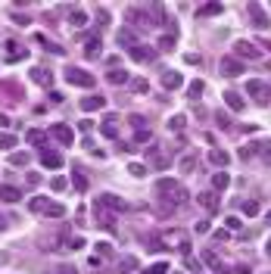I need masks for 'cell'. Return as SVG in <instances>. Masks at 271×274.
Instances as JSON below:
<instances>
[{"instance_id":"cell-61","label":"cell","mask_w":271,"mask_h":274,"mask_svg":"<svg viewBox=\"0 0 271 274\" xmlns=\"http://www.w3.org/2000/svg\"><path fill=\"white\" fill-rule=\"evenodd\" d=\"M0 125H9V118H6L3 112H0Z\"/></svg>"},{"instance_id":"cell-54","label":"cell","mask_w":271,"mask_h":274,"mask_svg":"<svg viewBox=\"0 0 271 274\" xmlns=\"http://www.w3.org/2000/svg\"><path fill=\"white\" fill-rule=\"evenodd\" d=\"M97 253L100 256H112V246L109 243H97Z\"/></svg>"},{"instance_id":"cell-47","label":"cell","mask_w":271,"mask_h":274,"mask_svg":"<svg viewBox=\"0 0 271 274\" xmlns=\"http://www.w3.org/2000/svg\"><path fill=\"white\" fill-rule=\"evenodd\" d=\"M256 150H259L256 144H250V147H243V150H240V159H243V162H246V159H253V156H256Z\"/></svg>"},{"instance_id":"cell-57","label":"cell","mask_w":271,"mask_h":274,"mask_svg":"<svg viewBox=\"0 0 271 274\" xmlns=\"http://www.w3.org/2000/svg\"><path fill=\"white\" fill-rule=\"evenodd\" d=\"M50 103H63V93L60 91H50Z\"/></svg>"},{"instance_id":"cell-23","label":"cell","mask_w":271,"mask_h":274,"mask_svg":"<svg viewBox=\"0 0 271 274\" xmlns=\"http://www.w3.org/2000/svg\"><path fill=\"white\" fill-rule=\"evenodd\" d=\"M0 199H3V202H19L22 199V190L13 187V184H3V187H0Z\"/></svg>"},{"instance_id":"cell-3","label":"cell","mask_w":271,"mask_h":274,"mask_svg":"<svg viewBox=\"0 0 271 274\" xmlns=\"http://www.w3.org/2000/svg\"><path fill=\"white\" fill-rule=\"evenodd\" d=\"M246 93H250L259 106H268L271 103V85H268V81H262V78H250V81H246Z\"/></svg>"},{"instance_id":"cell-40","label":"cell","mask_w":271,"mask_h":274,"mask_svg":"<svg viewBox=\"0 0 271 274\" xmlns=\"http://www.w3.org/2000/svg\"><path fill=\"white\" fill-rule=\"evenodd\" d=\"M72 181H75V190H81V193L88 190V178L81 175V172H75V175H72Z\"/></svg>"},{"instance_id":"cell-45","label":"cell","mask_w":271,"mask_h":274,"mask_svg":"<svg viewBox=\"0 0 271 274\" xmlns=\"http://www.w3.org/2000/svg\"><path fill=\"white\" fill-rule=\"evenodd\" d=\"M175 47V34H166V38H159V53L162 50H172Z\"/></svg>"},{"instance_id":"cell-2","label":"cell","mask_w":271,"mask_h":274,"mask_svg":"<svg viewBox=\"0 0 271 274\" xmlns=\"http://www.w3.org/2000/svg\"><path fill=\"white\" fill-rule=\"evenodd\" d=\"M28 209L34 212V215H47V218H63L66 215L63 202H53V199H44V196H31L28 199Z\"/></svg>"},{"instance_id":"cell-52","label":"cell","mask_w":271,"mask_h":274,"mask_svg":"<svg viewBox=\"0 0 271 274\" xmlns=\"http://www.w3.org/2000/svg\"><path fill=\"white\" fill-rule=\"evenodd\" d=\"M50 187H53V190H66V178H63V175H56L53 181H50Z\"/></svg>"},{"instance_id":"cell-56","label":"cell","mask_w":271,"mask_h":274,"mask_svg":"<svg viewBox=\"0 0 271 274\" xmlns=\"http://www.w3.org/2000/svg\"><path fill=\"white\" fill-rule=\"evenodd\" d=\"M196 234H209V221H196Z\"/></svg>"},{"instance_id":"cell-58","label":"cell","mask_w":271,"mask_h":274,"mask_svg":"<svg viewBox=\"0 0 271 274\" xmlns=\"http://www.w3.org/2000/svg\"><path fill=\"white\" fill-rule=\"evenodd\" d=\"M262 156H265V162L271 165V140H268V147H265V153H262Z\"/></svg>"},{"instance_id":"cell-11","label":"cell","mask_w":271,"mask_h":274,"mask_svg":"<svg viewBox=\"0 0 271 274\" xmlns=\"http://www.w3.org/2000/svg\"><path fill=\"white\" fill-rule=\"evenodd\" d=\"M234 56L237 59H262V50H256V44H250V41H237L234 44Z\"/></svg>"},{"instance_id":"cell-36","label":"cell","mask_w":271,"mask_h":274,"mask_svg":"<svg viewBox=\"0 0 271 274\" xmlns=\"http://www.w3.org/2000/svg\"><path fill=\"white\" fill-rule=\"evenodd\" d=\"M134 268H137V259H131V256H125L119 262V274H128V271H134Z\"/></svg>"},{"instance_id":"cell-50","label":"cell","mask_w":271,"mask_h":274,"mask_svg":"<svg viewBox=\"0 0 271 274\" xmlns=\"http://www.w3.org/2000/svg\"><path fill=\"white\" fill-rule=\"evenodd\" d=\"M131 88H134V91H140V93H144V91H150V85H147L144 78H134V81H131Z\"/></svg>"},{"instance_id":"cell-1","label":"cell","mask_w":271,"mask_h":274,"mask_svg":"<svg viewBox=\"0 0 271 274\" xmlns=\"http://www.w3.org/2000/svg\"><path fill=\"white\" fill-rule=\"evenodd\" d=\"M156 196H159V212L162 215H172V212H178V209H184L187 206V190H184V184H178V181H172V178H162V181L156 184Z\"/></svg>"},{"instance_id":"cell-15","label":"cell","mask_w":271,"mask_h":274,"mask_svg":"<svg viewBox=\"0 0 271 274\" xmlns=\"http://www.w3.org/2000/svg\"><path fill=\"white\" fill-rule=\"evenodd\" d=\"M100 134L109 137V140H115V137H119V118H115V115H106L103 125H100Z\"/></svg>"},{"instance_id":"cell-53","label":"cell","mask_w":271,"mask_h":274,"mask_svg":"<svg viewBox=\"0 0 271 274\" xmlns=\"http://www.w3.org/2000/svg\"><path fill=\"white\" fill-rule=\"evenodd\" d=\"M184 63H190V66H199V63H203V59H199L196 53H184Z\"/></svg>"},{"instance_id":"cell-44","label":"cell","mask_w":271,"mask_h":274,"mask_svg":"<svg viewBox=\"0 0 271 274\" xmlns=\"http://www.w3.org/2000/svg\"><path fill=\"white\" fill-rule=\"evenodd\" d=\"M187 93H190V100H196L199 93H203V81H190V88H187Z\"/></svg>"},{"instance_id":"cell-63","label":"cell","mask_w":271,"mask_h":274,"mask_svg":"<svg viewBox=\"0 0 271 274\" xmlns=\"http://www.w3.org/2000/svg\"><path fill=\"white\" fill-rule=\"evenodd\" d=\"M262 47H265V50H271V41H265V44H262Z\"/></svg>"},{"instance_id":"cell-64","label":"cell","mask_w":271,"mask_h":274,"mask_svg":"<svg viewBox=\"0 0 271 274\" xmlns=\"http://www.w3.org/2000/svg\"><path fill=\"white\" fill-rule=\"evenodd\" d=\"M268 224H271V212H268Z\"/></svg>"},{"instance_id":"cell-8","label":"cell","mask_w":271,"mask_h":274,"mask_svg":"<svg viewBox=\"0 0 271 274\" xmlns=\"http://www.w3.org/2000/svg\"><path fill=\"white\" fill-rule=\"evenodd\" d=\"M128 56L134 59V63H153V59L159 56L156 47H147V44H134L131 50H128Z\"/></svg>"},{"instance_id":"cell-32","label":"cell","mask_w":271,"mask_h":274,"mask_svg":"<svg viewBox=\"0 0 271 274\" xmlns=\"http://www.w3.org/2000/svg\"><path fill=\"white\" fill-rule=\"evenodd\" d=\"M240 209H243V215H246V218L259 215V202H256V199H243V202H240Z\"/></svg>"},{"instance_id":"cell-22","label":"cell","mask_w":271,"mask_h":274,"mask_svg":"<svg viewBox=\"0 0 271 274\" xmlns=\"http://www.w3.org/2000/svg\"><path fill=\"white\" fill-rule=\"evenodd\" d=\"M181 85H184L181 72H166V75H162V88H166V91H178Z\"/></svg>"},{"instance_id":"cell-24","label":"cell","mask_w":271,"mask_h":274,"mask_svg":"<svg viewBox=\"0 0 271 274\" xmlns=\"http://www.w3.org/2000/svg\"><path fill=\"white\" fill-rule=\"evenodd\" d=\"M209 162H212V165H215V169L221 172V169H225V165L231 162V156H228L225 150H209Z\"/></svg>"},{"instance_id":"cell-43","label":"cell","mask_w":271,"mask_h":274,"mask_svg":"<svg viewBox=\"0 0 271 274\" xmlns=\"http://www.w3.org/2000/svg\"><path fill=\"white\" fill-rule=\"evenodd\" d=\"M153 134H150V128H140V131H134V144H147Z\"/></svg>"},{"instance_id":"cell-30","label":"cell","mask_w":271,"mask_h":274,"mask_svg":"<svg viewBox=\"0 0 271 274\" xmlns=\"http://www.w3.org/2000/svg\"><path fill=\"white\" fill-rule=\"evenodd\" d=\"M25 137H28V144H34V147H41V150L47 147V144H44V131H41V128H31V131H28Z\"/></svg>"},{"instance_id":"cell-28","label":"cell","mask_w":271,"mask_h":274,"mask_svg":"<svg viewBox=\"0 0 271 274\" xmlns=\"http://www.w3.org/2000/svg\"><path fill=\"white\" fill-rule=\"evenodd\" d=\"M228 184H231V178H228V172H225V169L212 175V190H225Z\"/></svg>"},{"instance_id":"cell-4","label":"cell","mask_w":271,"mask_h":274,"mask_svg":"<svg viewBox=\"0 0 271 274\" xmlns=\"http://www.w3.org/2000/svg\"><path fill=\"white\" fill-rule=\"evenodd\" d=\"M66 81H69V85H75V88H93V85H97V78H93L88 69H78V66L66 69Z\"/></svg>"},{"instance_id":"cell-10","label":"cell","mask_w":271,"mask_h":274,"mask_svg":"<svg viewBox=\"0 0 271 274\" xmlns=\"http://www.w3.org/2000/svg\"><path fill=\"white\" fill-rule=\"evenodd\" d=\"M246 16L253 19V25H256V28H268V25H271V19L265 16V9L259 6L256 0H250V3H246Z\"/></svg>"},{"instance_id":"cell-12","label":"cell","mask_w":271,"mask_h":274,"mask_svg":"<svg viewBox=\"0 0 271 274\" xmlns=\"http://www.w3.org/2000/svg\"><path fill=\"white\" fill-rule=\"evenodd\" d=\"M97 202H100V206H106L109 212H115V215L128 209V206H125V199H119L115 193H100V196H97Z\"/></svg>"},{"instance_id":"cell-49","label":"cell","mask_w":271,"mask_h":274,"mask_svg":"<svg viewBox=\"0 0 271 274\" xmlns=\"http://www.w3.org/2000/svg\"><path fill=\"white\" fill-rule=\"evenodd\" d=\"M225 224H228V231H240L243 224H240V218L237 215H231V218H225Z\"/></svg>"},{"instance_id":"cell-41","label":"cell","mask_w":271,"mask_h":274,"mask_svg":"<svg viewBox=\"0 0 271 274\" xmlns=\"http://www.w3.org/2000/svg\"><path fill=\"white\" fill-rule=\"evenodd\" d=\"M184 268H187V271H193V274H199V271H203V265H199L196 259H190V256H184Z\"/></svg>"},{"instance_id":"cell-42","label":"cell","mask_w":271,"mask_h":274,"mask_svg":"<svg viewBox=\"0 0 271 274\" xmlns=\"http://www.w3.org/2000/svg\"><path fill=\"white\" fill-rule=\"evenodd\" d=\"M144 274H169V265H166V262H156V265H150Z\"/></svg>"},{"instance_id":"cell-21","label":"cell","mask_w":271,"mask_h":274,"mask_svg":"<svg viewBox=\"0 0 271 274\" xmlns=\"http://www.w3.org/2000/svg\"><path fill=\"white\" fill-rule=\"evenodd\" d=\"M106 81H109V85H128V81H131V75L125 72V69H109V72H106Z\"/></svg>"},{"instance_id":"cell-33","label":"cell","mask_w":271,"mask_h":274,"mask_svg":"<svg viewBox=\"0 0 271 274\" xmlns=\"http://www.w3.org/2000/svg\"><path fill=\"white\" fill-rule=\"evenodd\" d=\"M184 125H187V115H181V112L169 118V131H184Z\"/></svg>"},{"instance_id":"cell-51","label":"cell","mask_w":271,"mask_h":274,"mask_svg":"<svg viewBox=\"0 0 271 274\" xmlns=\"http://www.w3.org/2000/svg\"><path fill=\"white\" fill-rule=\"evenodd\" d=\"M215 122H218V125H221V128H231V118H228V115H225V112H221V109H218V112H215Z\"/></svg>"},{"instance_id":"cell-55","label":"cell","mask_w":271,"mask_h":274,"mask_svg":"<svg viewBox=\"0 0 271 274\" xmlns=\"http://www.w3.org/2000/svg\"><path fill=\"white\" fill-rule=\"evenodd\" d=\"M97 19L103 22V25H109V13H106V9H97Z\"/></svg>"},{"instance_id":"cell-9","label":"cell","mask_w":271,"mask_h":274,"mask_svg":"<svg viewBox=\"0 0 271 274\" xmlns=\"http://www.w3.org/2000/svg\"><path fill=\"white\" fill-rule=\"evenodd\" d=\"M218 72H221V75H228V78H237V75H243V63H240L237 56H221Z\"/></svg>"},{"instance_id":"cell-27","label":"cell","mask_w":271,"mask_h":274,"mask_svg":"<svg viewBox=\"0 0 271 274\" xmlns=\"http://www.w3.org/2000/svg\"><path fill=\"white\" fill-rule=\"evenodd\" d=\"M115 41H119V47H128V50H131V47L137 44V38H134V31H131V28H122Z\"/></svg>"},{"instance_id":"cell-13","label":"cell","mask_w":271,"mask_h":274,"mask_svg":"<svg viewBox=\"0 0 271 274\" xmlns=\"http://www.w3.org/2000/svg\"><path fill=\"white\" fill-rule=\"evenodd\" d=\"M41 162H44V169H63V153L44 147V150H41Z\"/></svg>"},{"instance_id":"cell-29","label":"cell","mask_w":271,"mask_h":274,"mask_svg":"<svg viewBox=\"0 0 271 274\" xmlns=\"http://www.w3.org/2000/svg\"><path fill=\"white\" fill-rule=\"evenodd\" d=\"M221 13V3H206V6H199L196 9V16L199 19H206V16H218Z\"/></svg>"},{"instance_id":"cell-26","label":"cell","mask_w":271,"mask_h":274,"mask_svg":"<svg viewBox=\"0 0 271 274\" xmlns=\"http://www.w3.org/2000/svg\"><path fill=\"white\" fill-rule=\"evenodd\" d=\"M225 103H228V109H234V112L243 109V97H240L237 91H228V93H225Z\"/></svg>"},{"instance_id":"cell-20","label":"cell","mask_w":271,"mask_h":274,"mask_svg":"<svg viewBox=\"0 0 271 274\" xmlns=\"http://www.w3.org/2000/svg\"><path fill=\"white\" fill-rule=\"evenodd\" d=\"M31 78L38 81L41 88H50V85H53V72H50V69H41V66H34V69H31Z\"/></svg>"},{"instance_id":"cell-39","label":"cell","mask_w":271,"mask_h":274,"mask_svg":"<svg viewBox=\"0 0 271 274\" xmlns=\"http://www.w3.org/2000/svg\"><path fill=\"white\" fill-rule=\"evenodd\" d=\"M128 122H131V128H134V131L147 128V118H144V115H137V112H134V115H128Z\"/></svg>"},{"instance_id":"cell-16","label":"cell","mask_w":271,"mask_h":274,"mask_svg":"<svg viewBox=\"0 0 271 274\" xmlns=\"http://www.w3.org/2000/svg\"><path fill=\"white\" fill-rule=\"evenodd\" d=\"M196 202H199L206 212H218V196H215V190H203V193L196 196Z\"/></svg>"},{"instance_id":"cell-59","label":"cell","mask_w":271,"mask_h":274,"mask_svg":"<svg viewBox=\"0 0 271 274\" xmlns=\"http://www.w3.org/2000/svg\"><path fill=\"white\" fill-rule=\"evenodd\" d=\"M60 274H75V268H66V265H63V268H60Z\"/></svg>"},{"instance_id":"cell-62","label":"cell","mask_w":271,"mask_h":274,"mask_svg":"<svg viewBox=\"0 0 271 274\" xmlns=\"http://www.w3.org/2000/svg\"><path fill=\"white\" fill-rule=\"evenodd\" d=\"M0 231H6V218L3 215H0Z\"/></svg>"},{"instance_id":"cell-37","label":"cell","mask_w":271,"mask_h":274,"mask_svg":"<svg viewBox=\"0 0 271 274\" xmlns=\"http://www.w3.org/2000/svg\"><path fill=\"white\" fill-rule=\"evenodd\" d=\"M69 22H72V25H85L88 13H85V9H72V13H69Z\"/></svg>"},{"instance_id":"cell-19","label":"cell","mask_w":271,"mask_h":274,"mask_svg":"<svg viewBox=\"0 0 271 274\" xmlns=\"http://www.w3.org/2000/svg\"><path fill=\"white\" fill-rule=\"evenodd\" d=\"M50 134H53L56 140H60V144H66V147L72 144V137H75V134H72V128H69V125H50Z\"/></svg>"},{"instance_id":"cell-38","label":"cell","mask_w":271,"mask_h":274,"mask_svg":"<svg viewBox=\"0 0 271 274\" xmlns=\"http://www.w3.org/2000/svg\"><path fill=\"white\" fill-rule=\"evenodd\" d=\"M16 147V134H0V150H13Z\"/></svg>"},{"instance_id":"cell-31","label":"cell","mask_w":271,"mask_h":274,"mask_svg":"<svg viewBox=\"0 0 271 274\" xmlns=\"http://www.w3.org/2000/svg\"><path fill=\"white\" fill-rule=\"evenodd\" d=\"M28 153L25 150H22V153H13V156H9V165H16V169H25V165H28Z\"/></svg>"},{"instance_id":"cell-46","label":"cell","mask_w":271,"mask_h":274,"mask_svg":"<svg viewBox=\"0 0 271 274\" xmlns=\"http://www.w3.org/2000/svg\"><path fill=\"white\" fill-rule=\"evenodd\" d=\"M193 169H196V159H193V156H187V159H181V172H184V175H190Z\"/></svg>"},{"instance_id":"cell-17","label":"cell","mask_w":271,"mask_h":274,"mask_svg":"<svg viewBox=\"0 0 271 274\" xmlns=\"http://www.w3.org/2000/svg\"><path fill=\"white\" fill-rule=\"evenodd\" d=\"M106 106V97H100V93H88L85 100H81V109L85 112H97V109H103Z\"/></svg>"},{"instance_id":"cell-7","label":"cell","mask_w":271,"mask_h":274,"mask_svg":"<svg viewBox=\"0 0 271 274\" xmlns=\"http://www.w3.org/2000/svg\"><path fill=\"white\" fill-rule=\"evenodd\" d=\"M93 221H97V228L112 231V228H115V212H109L106 206H100V202L93 199Z\"/></svg>"},{"instance_id":"cell-34","label":"cell","mask_w":271,"mask_h":274,"mask_svg":"<svg viewBox=\"0 0 271 274\" xmlns=\"http://www.w3.org/2000/svg\"><path fill=\"white\" fill-rule=\"evenodd\" d=\"M38 44H44V47H47V50H50V53H56V56H63V53H66V50H63V47H60V44H53V41H47V38H44V34H38Z\"/></svg>"},{"instance_id":"cell-35","label":"cell","mask_w":271,"mask_h":274,"mask_svg":"<svg viewBox=\"0 0 271 274\" xmlns=\"http://www.w3.org/2000/svg\"><path fill=\"white\" fill-rule=\"evenodd\" d=\"M128 175H131V178H147V165H140V162H128Z\"/></svg>"},{"instance_id":"cell-48","label":"cell","mask_w":271,"mask_h":274,"mask_svg":"<svg viewBox=\"0 0 271 274\" xmlns=\"http://www.w3.org/2000/svg\"><path fill=\"white\" fill-rule=\"evenodd\" d=\"M25 184H28V187H38V184H41V175H38V172H28V175H25Z\"/></svg>"},{"instance_id":"cell-60","label":"cell","mask_w":271,"mask_h":274,"mask_svg":"<svg viewBox=\"0 0 271 274\" xmlns=\"http://www.w3.org/2000/svg\"><path fill=\"white\" fill-rule=\"evenodd\" d=\"M265 256H268V259H271V240H268V243H265Z\"/></svg>"},{"instance_id":"cell-14","label":"cell","mask_w":271,"mask_h":274,"mask_svg":"<svg viewBox=\"0 0 271 274\" xmlns=\"http://www.w3.org/2000/svg\"><path fill=\"white\" fill-rule=\"evenodd\" d=\"M203 262H206V265H209L212 271H215V274H228V268L221 265V259H218L215 249H203Z\"/></svg>"},{"instance_id":"cell-18","label":"cell","mask_w":271,"mask_h":274,"mask_svg":"<svg viewBox=\"0 0 271 274\" xmlns=\"http://www.w3.org/2000/svg\"><path fill=\"white\" fill-rule=\"evenodd\" d=\"M128 22H134V28H150L153 25V16L150 13H140V9H128Z\"/></svg>"},{"instance_id":"cell-5","label":"cell","mask_w":271,"mask_h":274,"mask_svg":"<svg viewBox=\"0 0 271 274\" xmlns=\"http://www.w3.org/2000/svg\"><path fill=\"white\" fill-rule=\"evenodd\" d=\"M147 162L153 165V169L166 172L169 165H172V156L166 153V147H159V144H150V150H147Z\"/></svg>"},{"instance_id":"cell-6","label":"cell","mask_w":271,"mask_h":274,"mask_svg":"<svg viewBox=\"0 0 271 274\" xmlns=\"http://www.w3.org/2000/svg\"><path fill=\"white\" fill-rule=\"evenodd\" d=\"M162 243L175 246L181 256H187V253H190V240H187V234H184V231H175V228H172V231H166V237H162Z\"/></svg>"},{"instance_id":"cell-25","label":"cell","mask_w":271,"mask_h":274,"mask_svg":"<svg viewBox=\"0 0 271 274\" xmlns=\"http://www.w3.org/2000/svg\"><path fill=\"white\" fill-rule=\"evenodd\" d=\"M100 53H103L100 38H90V41L85 44V56H88V59H100Z\"/></svg>"}]
</instances>
